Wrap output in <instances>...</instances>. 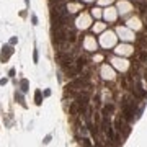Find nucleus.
<instances>
[{
  "instance_id": "nucleus-1",
  "label": "nucleus",
  "mask_w": 147,
  "mask_h": 147,
  "mask_svg": "<svg viewBox=\"0 0 147 147\" xmlns=\"http://www.w3.org/2000/svg\"><path fill=\"white\" fill-rule=\"evenodd\" d=\"M12 54H13V47H12V46H3V47H2V54H0V59H2V62L8 61Z\"/></svg>"
},
{
  "instance_id": "nucleus-2",
  "label": "nucleus",
  "mask_w": 147,
  "mask_h": 147,
  "mask_svg": "<svg viewBox=\"0 0 147 147\" xmlns=\"http://www.w3.org/2000/svg\"><path fill=\"white\" fill-rule=\"evenodd\" d=\"M35 101H36V105H38V106L43 103V98H41V90H36V92H35Z\"/></svg>"
},
{
  "instance_id": "nucleus-3",
  "label": "nucleus",
  "mask_w": 147,
  "mask_h": 147,
  "mask_svg": "<svg viewBox=\"0 0 147 147\" xmlns=\"http://www.w3.org/2000/svg\"><path fill=\"white\" fill-rule=\"evenodd\" d=\"M15 98H16V101H18V103L21 105L23 108H25V106H26V105H25V100H23V95H21V93H20V92H16V93H15Z\"/></svg>"
},
{
  "instance_id": "nucleus-4",
  "label": "nucleus",
  "mask_w": 147,
  "mask_h": 147,
  "mask_svg": "<svg viewBox=\"0 0 147 147\" xmlns=\"http://www.w3.org/2000/svg\"><path fill=\"white\" fill-rule=\"evenodd\" d=\"M20 87H21V92H28V88H30V85H28V80L26 78H23V80L20 82Z\"/></svg>"
},
{
  "instance_id": "nucleus-5",
  "label": "nucleus",
  "mask_w": 147,
  "mask_h": 147,
  "mask_svg": "<svg viewBox=\"0 0 147 147\" xmlns=\"http://www.w3.org/2000/svg\"><path fill=\"white\" fill-rule=\"evenodd\" d=\"M31 23L35 25V26L38 25V16H36V15H31Z\"/></svg>"
},
{
  "instance_id": "nucleus-6",
  "label": "nucleus",
  "mask_w": 147,
  "mask_h": 147,
  "mask_svg": "<svg viewBox=\"0 0 147 147\" xmlns=\"http://www.w3.org/2000/svg\"><path fill=\"white\" fill-rule=\"evenodd\" d=\"M33 61H35V64L38 62V49H35V54H33Z\"/></svg>"
},
{
  "instance_id": "nucleus-7",
  "label": "nucleus",
  "mask_w": 147,
  "mask_h": 147,
  "mask_svg": "<svg viewBox=\"0 0 147 147\" xmlns=\"http://www.w3.org/2000/svg\"><path fill=\"white\" fill-rule=\"evenodd\" d=\"M16 41H18V39H16V38H12V39H10V44H15Z\"/></svg>"
},
{
  "instance_id": "nucleus-8",
  "label": "nucleus",
  "mask_w": 147,
  "mask_h": 147,
  "mask_svg": "<svg viewBox=\"0 0 147 147\" xmlns=\"http://www.w3.org/2000/svg\"><path fill=\"white\" fill-rule=\"evenodd\" d=\"M51 141V136H46V139H44V144H47Z\"/></svg>"
},
{
  "instance_id": "nucleus-9",
  "label": "nucleus",
  "mask_w": 147,
  "mask_h": 147,
  "mask_svg": "<svg viewBox=\"0 0 147 147\" xmlns=\"http://www.w3.org/2000/svg\"><path fill=\"white\" fill-rule=\"evenodd\" d=\"M5 83H7V78H2V80H0V85H5Z\"/></svg>"
},
{
  "instance_id": "nucleus-10",
  "label": "nucleus",
  "mask_w": 147,
  "mask_h": 147,
  "mask_svg": "<svg viewBox=\"0 0 147 147\" xmlns=\"http://www.w3.org/2000/svg\"><path fill=\"white\" fill-rule=\"evenodd\" d=\"M25 2H26V5H28V3H30V0H25Z\"/></svg>"
}]
</instances>
